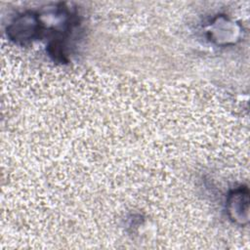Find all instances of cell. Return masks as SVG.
<instances>
[{
	"label": "cell",
	"instance_id": "6da1fadb",
	"mask_svg": "<svg viewBox=\"0 0 250 250\" xmlns=\"http://www.w3.org/2000/svg\"><path fill=\"white\" fill-rule=\"evenodd\" d=\"M41 32L42 24L40 18L32 12L20 15L7 28L9 38L21 44H25L38 38Z\"/></svg>",
	"mask_w": 250,
	"mask_h": 250
},
{
	"label": "cell",
	"instance_id": "7a4b0ae2",
	"mask_svg": "<svg viewBox=\"0 0 250 250\" xmlns=\"http://www.w3.org/2000/svg\"><path fill=\"white\" fill-rule=\"evenodd\" d=\"M229 213L233 221L243 222L247 220L248 213V190L247 188H237L233 190L228 199Z\"/></svg>",
	"mask_w": 250,
	"mask_h": 250
}]
</instances>
